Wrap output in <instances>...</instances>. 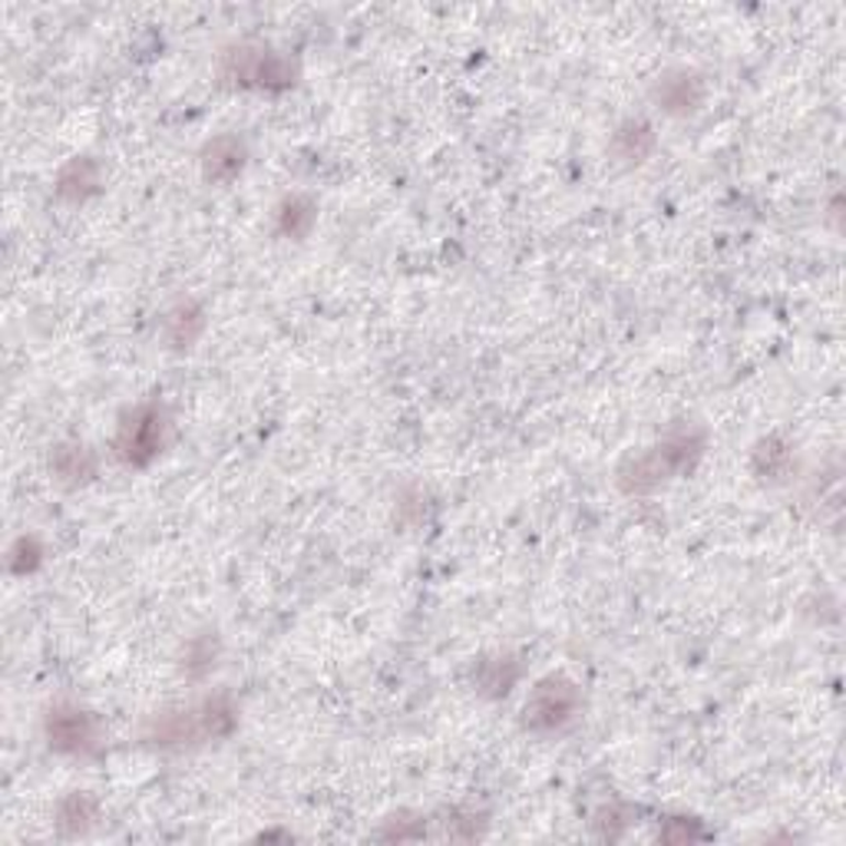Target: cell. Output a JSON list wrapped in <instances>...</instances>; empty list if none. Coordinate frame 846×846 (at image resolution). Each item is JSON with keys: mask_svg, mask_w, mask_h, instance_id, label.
Here are the masks:
<instances>
[{"mask_svg": "<svg viewBox=\"0 0 846 846\" xmlns=\"http://www.w3.org/2000/svg\"><path fill=\"white\" fill-rule=\"evenodd\" d=\"M658 100L672 110V113H691L701 103V83L691 74H678V77H665L658 87Z\"/></svg>", "mask_w": 846, "mask_h": 846, "instance_id": "30bf717a", "label": "cell"}, {"mask_svg": "<svg viewBox=\"0 0 846 846\" xmlns=\"http://www.w3.org/2000/svg\"><path fill=\"white\" fill-rule=\"evenodd\" d=\"M583 711V691L569 678H545L539 681L526 704H522V724L535 734H555L569 727Z\"/></svg>", "mask_w": 846, "mask_h": 846, "instance_id": "5b68a950", "label": "cell"}, {"mask_svg": "<svg viewBox=\"0 0 846 846\" xmlns=\"http://www.w3.org/2000/svg\"><path fill=\"white\" fill-rule=\"evenodd\" d=\"M704 453V437L701 430L688 427V430H678L672 433L668 440H662L658 447L632 456L622 470H619V483L629 489V493H648L655 486H662L665 480L685 473L695 466V460Z\"/></svg>", "mask_w": 846, "mask_h": 846, "instance_id": "7a4b0ae2", "label": "cell"}, {"mask_svg": "<svg viewBox=\"0 0 846 846\" xmlns=\"http://www.w3.org/2000/svg\"><path fill=\"white\" fill-rule=\"evenodd\" d=\"M315 202L305 195H292L278 205V232L281 235H292V238H305L315 225Z\"/></svg>", "mask_w": 846, "mask_h": 846, "instance_id": "8fae6325", "label": "cell"}, {"mask_svg": "<svg viewBox=\"0 0 846 846\" xmlns=\"http://www.w3.org/2000/svg\"><path fill=\"white\" fill-rule=\"evenodd\" d=\"M100 189V166L90 156H77L57 176V192L67 202H83Z\"/></svg>", "mask_w": 846, "mask_h": 846, "instance_id": "ba28073f", "label": "cell"}, {"mask_svg": "<svg viewBox=\"0 0 846 846\" xmlns=\"http://www.w3.org/2000/svg\"><path fill=\"white\" fill-rule=\"evenodd\" d=\"M54 473L64 483H83L97 473V460L87 447H60L54 453Z\"/></svg>", "mask_w": 846, "mask_h": 846, "instance_id": "4fadbf2b", "label": "cell"}, {"mask_svg": "<svg viewBox=\"0 0 846 846\" xmlns=\"http://www.w3.org/2000/svg\"><path fill=\"white\" fill-rule=\"evenodd\" d=\"M790 466V450L780 443V440H764L757 450H754V470L767 480H780Z\"/></svg>", "mask_w": 846, "mask_h": 846, "instance_id": "5bb4252c", "label": "cell"}, {"mask_svg": "<svg viewBox=\"0 0 846 846\" xmlns=\"http://www.w3.org/2000/svg\"><path fill=\"white\" fill-rule=\"evenodd\" d=\"M248 159V149L238 136H215L212 143H205L202 149V172L208 182H232L235 176H241Z\"/></svg>", "mask_w": 846, "mask_h": 846, "instance_id": "52a82bcc", "label": "cell"}, {"mask_svg": "<svg viewBox=\"0 0 846 846\" xmlns=\"http://www.w3.org/2000/svg\"><path fill=\"white\" fill-rule=\"evenodd\" d=\"M166 328H169V338L182 348V345H189V341L202 331V312H195L192 305H179V308L166 318Z\"/></svg>", "mask_w": 846, "mask_h": 846, "instance_id": "9a60e30c", "label": "cell"}, {"mask_svg": "<svg viewBox=\"0 0 846 846\" xmlns=\"http://www.w3.org/2000/svg\"><path fill=\"white\" fill-rule=\"evenodd\" d=\"M41 559H44L41 542H37L34 535H24V539H18V545L11 549V569H14V573H34V569L41 566Z\"/></svg>", "mask_w": 846, "mask_h": 846, "instance_id": "2e32d148", "label": "cell"}, {"mask_svg": "<svg viewBox=\"0 0 846 846\" xmlns=\"http://www.w3.org/2000/svg\"><path fill=\"white\" fill-rule=\"evenodd\" d=\"M222 77L228 83L251 87V90H289L298 77V67L289 57H281L268 47L241 44L225 54Z\"/></svg>", "mask_w": 846, "mask_h": 846, "instance_id": "277c9868", "label": "cell"}, {"mask_svg": "<svg viewBox=\"0 0 846 846\" xmlns=\"http://www.w3.org/2000/svg\"><path fill=\"white\" fill-rule=\"evenodd\" d=\"M166 437H169L166 407L156 404V401H146V404L123 414L116 440H113V453L120 456V463L139 470V466H149L162 453Z\"/></svg>", "mask_w": 846, "mask_h": 846, "instance_id": "3957f363", "label": "cell"}, {"mask_svg": "<svg viewBox=\"0 0 846 846\" xmlns=\"http://www.w3.org/2000/svg\"><path fill=\"white\" fill-rule=\"evenodd\" d=\"M44 734H47V744L57 751V754H90L97 744H100V727H97V718L80 708V704H54L47 711V721H44Z\"/></svg>", "mask_w": 846, "mask_h": 846, "instance_id": "8992f818", "label": "cell"}, {"mask_svg": "<svg viewBox=\"0 0 846 846\" xmlns=\"http://www.w3.org/2000/svg\"><path fill=\"white\" fill-rule=\"evenodd\" d=\"M238 724V711L225 695L205 698L185 711H166L159 718L149 721L146 727V741L159 744V747H192V744H205L215 737L232 734V727Z\"/></svg>", "mask_w": 846, "mask_h": 846, "instance_id": "6da1fadb", "label": "cell"}, {"mask_svg": "<svg viewBox=\"0 0 846 846\" xmlns=\"http://www.w3.org/2000/svg\"><path fill=\"white\" fill-rule=\"evenodd\" d=\"M652 149H655V133H652V126L642 123V120H629V123L616 133V153H619L625 162H642Z\"/></svg>", "mask_w": 846, "mask_h": 846, "instance_id": "7c38bea8", "label": "cell"}, {"mask_svg": "<svg viewBox=\"0 0 846 846\" xmlns=\"http://www.w3.org/2000/svg\"><path fill=\"white\" fill-rule=\"evenodd\" d=\"M97 816H100V803H97V797L87 793V790H77V793L64 797L60 806H57V826H60L64 833H70V836L87 833V830L97 823Z\"/></svg>", "mask_w": 846, "mask_h": 846, "instance_id": "9c48e42d", "label": "cell"}]
</instances>
